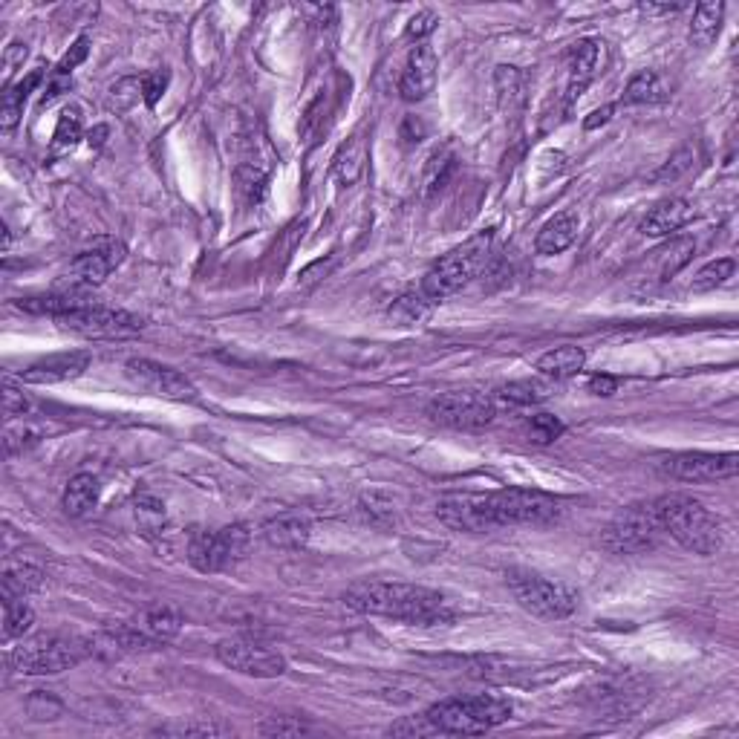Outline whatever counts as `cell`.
Instances as JSON below:
<instances>
[{"mask_svg":"<svg viewBox=\"0 0 739 739\" xmlns=\"http://www.w3.org/2000/svg\"><path fill=\"white\" fill-rule=\"evenodd\" d=\"M87 52H90V38H87V35H81L76 44L70 47V52H67V55H64V58L58 61V67H55V76H70V73L76 70L78 64H81V61L87 58Z\"/></svg>","mask_w":739,"mask_h":739,"instance_id":"7bdbcfd3","label":"cell"},{"mask_svg":"<svg viewBox=\"0 0 739 739\" xmlns=\"http://www.w3.org/2000/svg\"><path fill=\"white\" fill-rule=\"evenodd\" d=\"M601 58H604V44L601 41H581L572 58H569V81H566V102H578L584 96L589 84L601 73Z\"/></svg>","mask_w":739,"mask_h":739,"instance_id":"ac0fdd59","label":"cell"},{"mask_svg":"<svg viewBox=\"0 0 739 739\" xmlns=\"http://www.w3.org/2000/svg\"><path fill=\"white\" fill-rule=\"evenodd\" d=\"M136 520L148 535H156L165 526V506L151 494H139L136 497Z\"/></svg>","mask_w":739,"mask_h":739,"instance_id":"74e56055","label":"cell"},{"mask_svg":"<svg viewBox=\"0 0 739 739\" xmlns=\"http://www.w3.org/2000/svg\"><path fill=\"white\" fill-rule=\"evenodd\" d=\"M436 26H439V15L431 12V9H422V12H416L413 18L408 21V38L410 41H419V44H425V38L434 32Z\"/></svg>","mask_w":739,"mask_h":739,"instance_id":"b9f144b4","label":"cell"},{"mask_svg":"<svg viewBox=\"0 0 739 739\" xmlns=\"http://www.w3.org/2000/svg\"><path fill=\"white\" fill-rule=\"evenodd\" d=\"M136 630L145 638H151L153 644H165V641H174L179 636L182 615L177 610H171V607H156V610H148L139 618Z\"/></svg>","mask_w":739,"mask_h":739,"instance_id":"d4e9b609","label":"cell"},{"mask_svg":"<svg viewBox=\"0 0 739 739\" xmlns=\"http://www.w3.org/2000/svg\"><path fill=\"white\" fill-rule=\"evenodd\" d=\"M35 624V612L24 598H3V638H24Z\"/></svg>","mask_w":739,"mask_h":739,"instance_id":"1f68e13d","label":"cell"},{"mask_svg":"<svg viewBox=\"0 0 739 739\" xmlns=\"http://www.w3.org/2000/svg\"><path fill=\"white\" fill-rule=\"evenodd\" d=\"M506 584H509L514 601L529 615L543 618V621H561L578 610V592L563 581H552V578H543L526 569H511L506 575Z\"/></svg>","mask_w":739,"mask_h":739,"instance_id":"52a82bcc","label":"cell"},{"mask_svg":"<svg viewBox=\"0 0 739 739\" xmlns=\"http://www.w3.org/2000/svg\"><path fill=\"white\" fill-rule=\"evenodd\" d=\"M667 99V81L656 70H641L624 87V104H659Z\"/></svg>","mask_w":739,"mask_h":739,"instance_id":"83f0119b","label":"cell"},{"mask_svg":"<svg viewBox=\"0 0 739 739\" xmlns=\"http://www.w3.org/2000/svg\"><path fill=\"white\" fill-rule=\"evenodd\" d=\"M390 734H396V737H402V734H408V737H431L436 734L434 725H431V719L422 714V716H413L408 722H399V725H393L390 728Z\"/></svg>","mask_w":739,"mask_h":739,"instance_id":"bcb514c9","label":"cell"},{"mask_svg":"<svg viewBox=\"0 0 739 739\" xmlns=\"http://www.w3.org/2000/svg\"><path fill=\"white\" fill-rule=\"evenodd\" d=\"M44 587V572L38 566H15L3 575V598H26Z\"/></svg>","mask_w":739,"mask_h":739,"instance_id":"f546056e","label":"cell"},{"mask_svg":"<svg viewBox=\"0 0 739 739\" xmlns=\"http://www.w3.org/2000/svg\"><path fill=\"white\" fill-rule=\"evenodd\" d=\"M434 301H428L422 292L416 295V292H408V295H402V298H396L393 306L387 309V315H390V321H396L399 327H410V324H419L425 315H428V309H431Z\"/></svg>","mask_w":739,"mask_h":739,"instance_id":"e575fe53","label":"cell"},{"mask_svg":"<svg viewBox=\"0 0 739 739\" xmlns=\"http://www.w3.org/2000/svg\"><path fill=\"white\" fill-rule=\"evenodd\" d=\"M693 203L685 197H670L656 205L644 220H641V234L647 237H667L673 231L685 229L690 220H693Z\"/></svg>","mask_w":739,"mask_h":739,"instance_id":"d6986e66","label":"cell"},{"mask_svg":"<svg viewBox=\"0 0 739 739\" xmlns=\"http://www.w3.org/2000/svg\"><path fill=\"white\" fill-rule=\"evenodd\" d=\"M26 58V47H21V44H12L9 50H6V70H12L18 61H24Z\"/></svg>","mask_w":739,"mask_h":739,"instance_id":"816d5d0a","label":"cell"},{"mask_svg":"<svg viewBox=\"0 0 739 739\" xmlns=\"http://www.w3.org/2000/svg\"><path fill=\"white\" fill-rule=\"evenodd\" d=\"M693 162H696V145L688 142V145H682L679 151L673 153L659 171H653L650 179L653 182H676V179H682L688 174L690 168H693Z\"/></svg>","mask_w":739,"mask_h":739,"instance_id":"8d00e7d4","label":"cell"},{"mask_svg":"<svg viewBox=\"0 0 739 739\" xmlns=\"http://www.w3.org/2000/svg\"><path fill=\"white\" fill-rule=\"evenodd\" d=\"M722 18H725V3H699L693 12V24H690V44L702 50L711 47L719 38Z\"/></svg>","mask_w":739,"mask_h":739,"instance_id":"484cf974","label":"cell"},{"mask_svg":"<svg viewBox=\"0 0 739 739\" xmlns=\"http://www.w3.org/2000/svg\"><path fill=\"white\" fill-rule=\"evenodd\" d=\"M612 110H615L612 104H604L601 110H592V113H589V119H587V122H584V128L595 130V128H598V125H607V122H610V119H612Z\"/></svg>","mask_w":739,"mask_h":739,"instance_id":"f907efd6","label":"cell"},{"mask_svg":"<svg viewBox=\"0 0 739 739\" xmlns=\"http://www.w3.org/2000/svg\"><path fill=\"white\" fill-rule=\"evenodd\" d=\"M552 387L543 382H535V379H523V382H511L506 387H500V399L506 405H514V408H529V405H540L546 402L552 393Z\"/></svg>","mask_w":739,"mask_h":739,"instance_id":"4dcf8cb0","label":"cell"},{"mask_svg":"<svg viewBox=\"0 0 739 739\" xmlns=\"http://www.w3.org/2000/svg\"><path fill=\"white\" fill-rule=\"evenodd\" d=\"M358 511L361 517L373 526V529H382V532H390L396 526V506L393 500H387L384 494H364L358 500Z\"/></svg>","mask_w":739,"mask_h":739,"instance_id":"836d02e7","label":"cell"},{"mask_svg":"<svg viewBox=\"0 0 739 739\" xmlns=\"http://www.w3.org/2000/svg\"><path fill=\"white\" fill-rule=\"evenodd\" d=\"M425 716L431 719L436 734H485L511 719V702L497 696H457L445 699L434 708H428Z\"/></svg>","mask_w":739,"mask_h":739,"instance_id":"5b68a950","label":"cell"},{"mask_svg":"<svg viewBox=\"0 0 739 739\" xmlns=\"http://www.w3.org/2000/svg\"><path fill=\"white\" fill-rule=\"evenodd\" d=\"M578 229H581V220H578L575 211H561V214H555L543 229L537 231L535 240L537 255H561V252H566V249L575 243Z\"/></svg>","mask_w":739,"mask_h":739,"instance_id":"ffe728a7","label":"cell"},{"mask_svg":"<svg viewBox=\"0 0 739 739\" xmlns=\"http://www.w3.org/2000/svg\"><path fill=\"white\" fill-rule=\"evenodd\" d=\"M439 76V58L428 44H416L410 52L405 73L399 78V93L405 102H422L434 93Z\"/></svg>","mask_w":739,"mask_h":739,"instance_id":"2e32d148","label":"cell"},{"mask_svg":"<svg viewBox=\"0 0 739 739\" xmlns=\"http://www.w3.org/2000/svg\"><path fill=\"white\" fill-rule=\"evenodd\" d=\"M168 70H153L148 76L139 78V84H142V102L148 104V107H156V102L165 96V90H168Z\"/></svg>","mask_w":739,"mask_h":739,"instance_id":"60d3db41","label":"cell"},{"mask_svg":"<svg viewBox=\"0 0 739 739\" xmlns=\"http://www.w3.org/2000/svg\"><path fill=\"white\" fill-rule=\"evenodd\" d=\"M563 434V422L558 416H552V413H537L529 419V436H532V442L537 445H549V442H555V439H561Z\"/></svg>","mask_w":739,"mask_h":739,"instance_id":"ab89813d","label":"cell"},{"mask_svg":"<svg viewBox=\"0 0 739 739\" xmlns=\"http://www.w3.org/2000/svg\"><path fill=\"white\" fill-rule=\"evenodd\" d=\"M125 376L130 384H136L139 390L159 396V399H171V402L197 399V387L191 384V379H185L174 367L156 364L151 358H130L125 364Z\"/></svg>","mask_w":739,"mask_h":739,"instance_id":"5bb4252c","label":"cell"},{"mask_svg":"<svg viewBox=\"0 0 739 739\" xmlns=\"http://www.w3.org/2000/svg\"><path fill=\"white\" fill-rule=\"evenodd\" d=\"M563 514V500L532 491L506 488L491 494H448L436 503V517L465 535H488L511 526H552Z\"/></svg>","mask_w":739,"mask_h":739,"instance_id":"6da1fadb","label":"cell"},{"mask_svg":"<svg viewBox=\"0 0 739 739\" xmlns=\"http://www.w3.org/2000/svg\"><path fill=\"white\" fill-rule=\"evenodd\" d=\"M491 246H494V231L485 229L468 237L462 246L451 249L445 257H439L422 278V295L428 301H442V298L457 295L462 286H468L483 272L491 257Z\"/></svg>","mask_w":739,"mask_h":739,"instance_id":"277c9868","label":"cell"},{"mask_svg":"<svg viewBox=\"0 0 739 739\" xmlns=\"http://www.w3.org/2000/svg\"><path fill=\"white\" fill-rule=\"evenodd\" d=\"M638 9L644 15H673V12H682L685 6L682 3H641Z\"/></svg>","mask_w":739,"mask_h":739,"instance_id":"681fc988","label":"cell"},{"mask_svg":"<svg viewBox=\"0 0 739 739\" xmlns=\"http://www.w3.org/2000/svg\"><path fill=\"white\" fill-rule=\"evenodd\" d=\"M693 252H696V240H690V237H679L670 246H664L662 252L656 255L659 278H673L679 269H685L693 260Z\"/></svg>","mask_w":739,"mask_h":739,"instance_id":"d6a6232c","label":"cell"},{"mask_svg":"<svg viewBox=\"0 0 739 739\" xmlns=\"http://www.w3.org/2000/svg\"><path fill=\"white\" fill-rule=\"evenodd\" d=\"M249 546H252V532L243 523H234L217 532L197 529L188 537V563L203 575L223 572L240 561L249 552Z\"/></svg>","mask_w":739,"mask_h":739,"instance_id":"ba28073f","label":"cell"},{"mask_svg":"<svg viewBox=\"0 0 739 739\" xmlns=\"http://www.w3.org/2000/svg\"><path fill=\"white\" fill-rule=\"evenodd\" d=\"M587 390L592 396H612L615 390H618V379L615 376H607V373H598V376H592L587 384Z\"/></svg>","mask_w":739,"mask_h":739,"instance_id":"c3c4849f","label":"cell"},{"mask_svg":"<svg viewBox=\"0 0 739 739\" xmlns=\"http://www.w3.org/2000/svg\"><path fill=\"white\" fill-rule=\"evenodd\" d=\"M312 535V526L309 520L301 514H281L275 520H269L263 526V537L272 549H286V552H295V549H304Z\"/></svg>","mask_w":739,"mask_h":739,"instance_id":"44dd1931","label":"cell"},{"mask_svg":"<svg viewBox=\"0 0 739 739\" xmlns=\"http://www.w3.org/2000/svg\"><path fill=\"white\" fill-rule=\"evenodd\" d=\"M364 165H367V139L364 133H353L332 156V177L341 185H356L358 177L364 174Z\"/></svg>","mask_w":739,"mask_h":739,"instance_id":"7402d4cb","label":"cell"},{"mask_svg":"<svg viewBox=\"0 0 739 739\" xmlns=\"http://www.w3.org/2000/svg\"><path fill=\"white\" fill-rule=\"evenodd\" d=\"M667 477L679 483H719L737 477L739 457L731 454H708V451H682L659 462Z\"/></svg>","mask_w":739,"mask_h":739,"instance_id":"4fadbf2b","label":"cell"},{"mask_svg":"<svg viewBox=\"0 0 739 739\" xmlns=\"http://www.w3.org/2000/svg\"><path fill=\"white\" fill-rule=\"evenodd\" d=\"M84 136V119H81V110L76 104L73 107H64V113L58 116V125H55V133H52L50 142V156L58 159V156H67L70 151H76V145Z\"/></svg>","mask_w":739,"mask_h":739,"instance_id":"4316f807","label":"cell"},{"mask_svg":"<svg viewBox=\"0 0 739 739\" xmlns=\"http://www.w3.org/2000/svg\"><path fill=\"white\" fill-rule=\"evenodd\" d=\"M217 659L223 667H229L234 673L243 676H255V679H278L286 673V659L278 650H269L263 644H257L252 638H223L214 647Z\"/></svg>","mask_w":739,"mask_h":739,"instance_id":"7c38bea8","label":"cell"},{"mask_svg":"<svg viewBox=\"0 0 739 739\" xmlns=\"http://www.w3.org/2000/svg\"><path fill=\"white\" fill-rule=\"evenodd\" d=\"M344 604L364 615H382L419 627L451 624L457 618V610L442 592L399 581H361L344 592Z\"/></svg>","mask_w":739,"mask_h":739,"instance_id":"7a4b0ae2","label":"cell"},{"mask_svg":"<svg viewBox=\"0 0 739 739\" xmlns=\"http://www.w3.org/2000/svg\"><path fill=\"white\" fill-rule=\"evenodd\" d=\"M159 734H177V737H214V734H226V728L220 725H179V728H162Z\"/></svg>","mask_w":739,"mask_h":739,"instance_id":"7dc6e473","label":"cell"},{"mask_svg":"<svg viewBox=\"0 0 739 739\" xmlns=\"http://www.w3.org/2000/svg\"><path fill=\"white\" fill-rule=\"evenodd\" d=\"M587 364V353L581 347H572V344H563V347H555L549 353L537 358V370L540 376L546 379H555V382H563L569 376H578Z\"/></svg>","mask_w":739,"mask_h":739,"instance_id":"603a6c76","label":"cell"},{"mask_svg":"<svg viewBox=\"0 0 739 739\" xmlns=\"http://www.w3.org/2000/svg\"><path fill=\"white\" fill-rule=\"evenodd\" d=\"M659 535H662V526L653 511V503L633 506V509L621 511L604 529V549H610L612 555H641L656 546Z\"/></svg>","mask_w":739,"mask_h":739,"instance_id":"30bf717a","label":"cell"},{"mask_svg":"<svg viewBox=\"0 0 739 739\" xmlns=\"http://www.w3.org/2000/svg\"><path fill=\"white\" fill-rule=\"evenodd\" d=\"M38 439H41V428H35V425H29V422H21V425L6 428V436H3L6 457H15V454H21L26 448H32Z\"/></svg>","mask_w":739,"mask_h":739,"instance_id":"f35d334b","label":"cell"},{"mask_svg":"<svg viewBox=\"0 0 739 739\" xmlns=\"http://www.w3.org/2000/svg\"><path fill=\"white\" fill-rule=\"evenodd\" d=\"M90 367V353L87 350H73V353H55V356L41 358L35 364H29L26 370L18 373V379L24 384H61L73 382L78 376H84Z\"/></svg>","mask_w":739,"mask_h":739,"instance_id":"e0dca14e","label":"cell"},{"mask_svg":"<svg viewBox=\"0 0 739 739\" xmlns=\"http://www.w3.org/2000/svg\"><path fill=\"white\" fill-rule=\"evenodd\" d=\"M428 416L436 425H445L454 431H480L494 422L497 405L491 396L477 393V390H448V393H439L428 405Z\"/></svg>","mask_w":739,"mask_h":739,"instance_id":"9c48e42d","label":"cell"},{"mask_svg":"<svg viewBox=\"0 0 739 739\" xmlns=\"http://www.w3.org/2000/svg\"><path fill=\"white\" fill-rule=\"evenodd\" d=\"M734 269H737V263H734L731 257H719V260L708 263L705 269L696 272V278L690 283V289H693V292H711L716 286H722L728 278H734Z\"/></svg>","mask_w":739,"mask_h":739,"instance_id":"d590c367","label":"cell"},{"mask_svg":"<svg viewBox=\"0 0 739 739\" xmlns=\"http://www.w3.org/2000/svg\"><path fill=\"white\" fill-rule=\"evenodd\" d=\"M128 257L125 243L119 240H110L102 237L93 249L81 252V255L70 263V272H67V286L64 289H78V292H90L96 286H102L104 278L119 269Z\"/></svg>","mask_w":739,"mask_h":739,"instance_id":"9a60e30c","label":"cell"},{"mask_svg":"<svg viewBox=\"0 0 739 739\" xmlns=\"http://www.w3.org/2000/svg\"><path fill=\"white\" fill-rule=\"evenodd\" d=\"M61 330L76 332L81 338H130L142 332V318L130 315L125 309H110L102 304H90L76 312H67L55 318Z\"/></svg>","mask_w":739,"mask_h":739,"instance_id":"8fae6325","label":"cell"},{"mask_svg":"<svg viewBox=\"0 0 739 739\" xmlns=\"http://www.w3.org/2000/svg\"><path fill=\"white\" fill-rule=\"evenodd\" d=\"M87 656H93L90 641L47 633L21 641V647L12 650L9 664L24 676H55L81 664Z\"/></svg>","mask_w":739,"mask_h":739,"instance_id":"8992f818","label":"cell"},{"mask_svg":"<svg viewBox=\"0 0 739 739\" xmlns=\"http://www.w3.org/2000/svg\"><path fill=\"white\" fill-rule=\"evenodd\" d=\"M41 78H44V73L35 70V73H29V76L21 78L18 84H12V87L3 93V110H0V125H3V130H12L18 122H21L26 99H29V93L41 84Z\"/></svg>","mask_w":739,"mask_h":739,"instance_id":"f1b7e54d","label":"cell"},{"mask_svg":"<svg viewBox=\"0 0 739 739\" xmlns=\"http://www.w3.org/2000/svg\"><path fill=\"white\" fill-rule=\"evenodd\" d=\"M653 511L662 532L679 540L693 555H716L725 546L722 520L690 494H664L653 503Z\"/></svg>","mask_w":739,"mask_h":739,"instance_id":"3957f363","label":"cell"},{"mask_svg":"<svg viewBox=\"0 0 739 739\" xmlns=\"http://www.w3.org/2000/svg\"><path fill=\"white\" fill-rule=\"evenodd\" d=\"M306 731H312L309 725H304L301 719H275V722H266L263 728H260V734H266V737H298V734H306Z\"/></svg>","mask_w":739,"mask_h":739,"instance_id":"ee69618b","label":"cell"},{"mask_svg":"<svg viewBox=\"0 0 739 739\" xmlns=\"http://www.w3.org/2000/svg\"><path fill=\"white\" fill-rule=\"evenodd\" d=\"M102 497V483L93 474H76L67 488H64V511L70 517H87L90 511L99 506Z\"/></svg>","mask_w":739,"mask_h":739,"instance_id":"cb8c5ba5","label":"cell"},{"mask_svg":"<svg viewBox=\"0 0 739 739\" xmlns=\"http://www.w3.org/2000/svg\"><path fill=\"white\" fill-rule=\"evenodd\" d=\"M26 410H29V399H26L24 393L12 382L3 384V413L9 419H15V416H24Z\"/></svg>","mask_w":739,"mask_h":739,"instance_id":"f6af8a7d","label":"cell"}]
</instances>
